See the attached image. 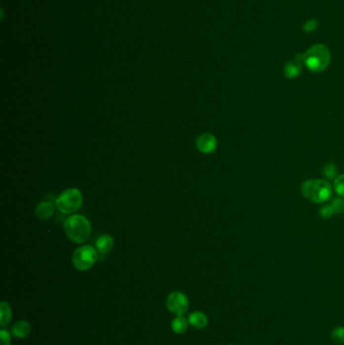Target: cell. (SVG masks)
Instances as JSON below:
<instances>
[{
  "label": "cell",
  "mask_w": 344,
  "mask_h": 345,
  "mask_svg": "<svg viewBox=\"0 0 344 345\" xmlns=\"http://www.w3.org/2000/svg\"><path fill=\"white\" fill-rule=\"evenodd\" d=\"M64 229L69 240L76 243H83L89 240L92 233L90 221L83 215L73 214L64 222Z\"/></svg>",
  "instance_id": "7a4b0ae2"
},
{
  "label": "cell",
  "mask_w": 344,
  "mask_h": 345,
  "mask_svg": "<svg viewBox=\"0 0 344 345\" xmlns=\"http://www.w3.org/2000/svg\"><path fill=\"white\" fill-rule=\"evenodd\" d=\"M330 62L331 53L323 44H316L303 54V63L305 67L313 73L325 71L329 67Z\"/></svg>",
  "instance_id": "6da1fadb"
},
{
  "label": "cell",
  "mask_w": 344,
  "mask_h": 345,
  "mask_svg": "<svg viewBox=\"0 0 344 345\" xmlns=\"http://www.w3.org/2000/svg\"><path fill=\"white\" fill-rule=\"evenodd\" d=\"M83 203V195L79 189L69 188L62 192L56 200L57 208L64 214H73L77 212Z\"/></svg>",
  "instance_id": "277c9868"
},
{
  "label": "cell",
  "mask_w": 344,
  "mask_h": 345,
  "mask_svg": "<svg viewBox=\"0 0 344 345\" xmlns=\"http://www.w3.org/2000/svg\"><path fill=\"white\" fill-rule=\"evenodd\" d=\"M317 28H318V21L316 19H314V18L307 20L306 23H305V25L303 26V30L307 34L313 33L314 31L317 30Z\"/></svg>",
  "instance_id": "ffe728a7"
},
{
  "label": "cell",
  "mask_w": 344,
  "mask_h": 345,
  "mask_svg": "<svg viewBox=\"0 0 344 345\" xmlns=\"http://www.w3.org/2000/svg\"><path fill=\"white\" fill-rule=\"evenodd\" d=\"M167 308L176 316H183L189 309V299L182 292H172L167 298Z\"/></svg>",
  "instance_id": "8992f818"
},
{
  "label": "cell",
  "mask_w": 344,
  "mask_h": 345,
  "mask_svg": "<svg viewBox=\"0 0 344 345\" xmlns=\"http://www.w3.org/2000/svg\"><path fill=\"white\" fill-rule=\"evenodd\" d=\"M114 247V240L110 234H101L95 242V248L100 255H106Z\"/></svg>",
  "instance_id": "9c48e42d"
},
{
  "label": "cell",
  "mask_w": 344,
  "mask_h": 345,
  "mask_svg": "<svg viewBox=\"0 0 344 345\" xmlns=\"http://www.w3.org/2000/svg\"><path fill=\"white\" fill-rule=\"evenodd\" d=\"M323 175L328 181H334L338 177V169L333 163H328L323 169Z\"/></svg>",
  "instance_id": "9a60e30c"
},
{
  "label": "cell",
  "mask_w": 344,
  "mask_h": 345,
  "mask_svg": "<svg viewBox=\"0 0 344 345\" xmlns=\"http://www.w3.org/2000/svg\"><path fill=\"white\" fill-rule=\"evenodd\" d=\"M12 319V312L9 304L5 301H2L0 303V325L2 328L8 326Z\"/></svg>",
  "instance_id": "4fadbf2b"
},
{
  "label": "cell",
  "mask_w": 344,
  "mask_h": 345,
  "mask_svg": "<svg viewBox=\"0 0 344 345\" xmlns=\"http://www.w3.org/2000/svg\"><path fill=\"white\" fill-rule=\"evenodd\" d=\"M189 324L196 329H203L208 325L209 319L204 312L194 311L192 312L188 317Z\"/></svg>",
  "instance_id": "8fae6325"
},
{
  "label": "cell",
  "mask_w": 344,
  "mask_h": 345,
  "mask_svg": "<svg viewBox=\"0 0 344 345\" xmlns=\"http://www.w3.org/2000/svg\"><path fill=\"white\" fill-rule=\"evenodd\" d=\"M334 190L338 196L344 198V174L339 175L334 180Z\"/></svg>",
  "instance_id": "e0dca14e"
},
{
  "label": "cell",
  "mask_w": 344,
  "mask_h": 345,
  "mask_svg": "<svg viewBox=\"0 0 344 345\" xmlns=\"http://www.w3.org/2000/svg\"><path fill=\"white\" fill-rule=\"evenodd\" d=\"M11 342V335L10 333L5 329H1L0 331V345H10Z\"/></svg>",
  "instance_id": "44dd1931"
},
{
  "label": "cell",
  "mask_w": 344,
  "mask_h": 345,
  "mask_svg": "<svg viewBox=\"0 0 344 345\" xmlns=\"http://www.w3.org/2000/svg\"><path fill=\"white\" fill-rule=\"evenodd\" d=\"M331 206L334 209V212L336 214L344 213V198L340 196L335 197L331 202Z\"/></svg>",
  "instance_id": "ac0fdd59"
},
{
  "label": "cell",
  "mask_w": 344,
  "mask_h": 345,
  "mask_svg": "<svg viewBox=\"0 0 344 345\" xmlns=\"http://www.w3.org/2000/svg\"><path fill=\"white\" fill-rule=\"evenodd\" d=\"M303 54H297L292 60H290L284 67V75L286 78L292 80L301 75L303 68Z\"/></svg>",
  "instance_id": "ba28073f"
},
{
  "label": "cell",
  "mask_w": 344,
  "mask_h": 345,
  "mask_svg": "<svg viewBox=\"0 0 344 345\" xmlns=\"http://www.w3.org/2000/svg\"><path fill=\"white\" fill-rule=\"evenodd\" d=\"M55 212V206L49 201L40 202L35 208V215L37 218L41 220H46L51 218Z\"/></svg>",
  "instance_id": "7c38bea8"
},
{
  "label": "cell",
  "mask_w": 344,
  "mask_h": 345,
  "mask_svg": "<svg viewBox=\"0 0 344 345\" xmlns=\"http://www.w3.org/2000/svg\"><path fill=\"white\" fill-rule=\"evenodd\" d=\"M319 213H320V215L323 218H330L335 212H334V209L332 208V206L330 204V205H323V206H322L320 208Z\"/></svg>",
  "instance_id": "d6986e66"
},
{
  "label": "cell",
  "mask_w": 344,
  "mask_h": 345,
  "mask_svg": "<svg viewBox=\"0 0 344 345\" xmlns=\"http://www.w3.org/2000/svg\"><path fill=\"white\" fill-rule=\"evenodd\" d=\"M303 196L311 202L320 204L325 203L332 197V187L326 180L311 179L301 185Z\"/></svg>",
  "instance_id": "3957f363"
},
{
  "label": "cell",
  "mask_w": 344,
  "mask_h": 345,
  "mask_svg": "<svg viewBox=\"0 0 344 345\" xmlns=\"http://www.w3.org/2000/svg\"><path fill=\"white\" fill-rule=\"evenodd\" d=\"M32 332V325L31 323L27 320H19L15 322L12 328H11V334L18 339H24L28 337Z\"/></svg>",
  "instance_id": "30bf717a"
},
{
  "label": "cell",
  "mask_w": 344,
  "mask_h": 345,
  "mask_svg": "<svg viewBox=\"0 0 344 345\" xmlns=\"http://www.w3.org/2000/svg\"><path fill=\"white\" fill-rule=\"evenodd\" d=\"M188 319L184 318L183 316H177L173 321H172V330H173L176 334H183L188 330L189 326Z\"/></svg>",
  "instance_id": "5bb4252c"
},
{
  "label": "cell",
  "mask_w": 344,
  "mask_h": 345,
  "mask_svg": "<svg viewBox=\"0 0 344 345\" xmlns=\"http://www.w3.org/2000/svg\"><path fill=\"white\" fill-rule=\"evenodd\" d=\"M230 345H232V344H230Z\"/></svg>",
  "instance_id": "7402d4cb"
},
{
  "label": "cell",
  "mask_w": 344,
  "mask_h": 345,
  "mask_svg": "<svg viewBox=\"0 0 344 345\" xmlns=\"http://www.w3.org/2000/svg\"><path fill=\"white\" fill-rule=\"evenodd\" d=\"M331 339L337 344H344V326H338L332 329Z\"/></svg>",
  "instance_id": "2e32d148"
},
{
  "label": "cell",
  "mask_w": 344,
  "mask_h": 345,
  "mask_svg": "<svg viewBox=\"0 0 344 345\" xmlns=\"http://www.w3.org/2000/svg\"><path fill=\"white\" fill-rule=\"evenodd\" d=\"M98 252L91 245H83L78 247L72 256L74 267L80 272H86L91 269L98 260Z\"/></svg>",
  "instance_id": "5b68a950"
},
{
  "label": "cell",
  "mask_w": 344,
  "mask_h": 345,
  "mask_svg": "<svg viewBox=\"0 0 344 345\" xmlns=\"http://www.w3.org/2000/svg\"><path fill=\"white\" fill-rule=\"evenodd\" d=\"M196 145L200 153L202 154H212L217 148L218 141L213 135L205 133L200 135L196 139Z\"/></svg>",
  "instance_id": "52a82bcc"
}]
</instances>
